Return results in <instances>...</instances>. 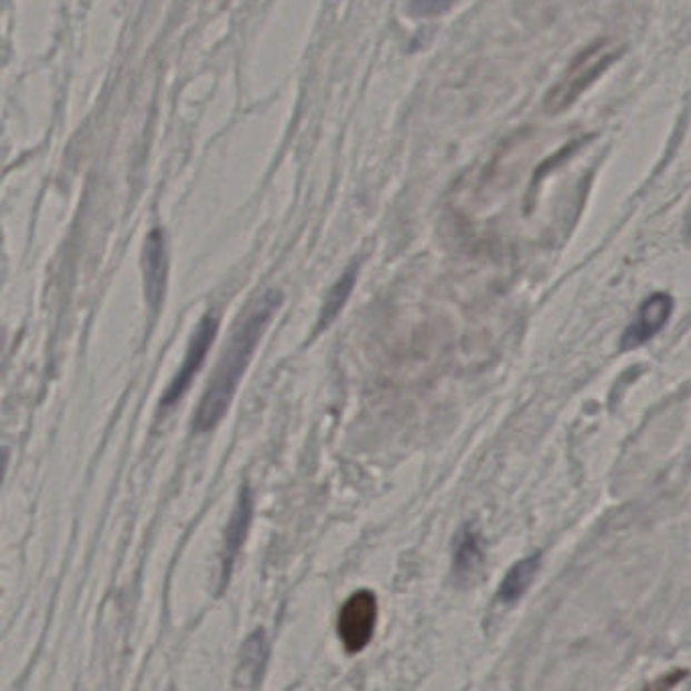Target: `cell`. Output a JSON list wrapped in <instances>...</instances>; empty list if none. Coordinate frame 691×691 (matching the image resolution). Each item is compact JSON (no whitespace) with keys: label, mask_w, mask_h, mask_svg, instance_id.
Wrapping results in <instances>:
<instances>
[{"label":"cell","mask_w":691,"mask_h":691,"mask_svg":"<svg viewBox=\"0 0 691 691\" xmlns=\"http://www.w3.org/2000/svg\"><path fill=\"white\" fill-rule=\"evenodd\" d=\"M165 286H167V248L162 231L155 229L148 236L145 248V293L152 313L159 310L160 303L165 298Z\"/></svg>","instance_id":"6"},{"label":"cell","mask_w":691,"mask_h":691,"mask_svg":"<svg viewBox=\"0 0 691 691\" xmlns=\"http://www.w3.org/2000/svg\"><path fill=\"white\" fill-rule=\"evenodd\" d=\"M217 327H219V320H217L216 315H205L201 318V323L194 330V337H191L189 345H187V353H185L181 367H179L177 375L172 377L169 389L162 396V406H172L189 389L195 374L201 369L207 352H209L211 343L216 339Z\"/></svg>","instance_id":"4"},{"label":"cell","mask_w":691,"mask_h":691,"mask_svg":"<svg viewBox=\"0 0 691 691\" xmlns=\"http://www.w3.org/2000/svg\"><path fill=\"white\" fill-rule=\"evenodd\" d=\"M377 624V599L369 590L352 594L340 606L337 633L345 651L359 653L369 645Z\"/></svg>","instance_id":"3"},{"label":"cell","mask_w":691,"mask_h":691,"mask_svg":"<svg viewBox=\"0 0 691 691\" xmlns=\"http://www.w3.org/2000/svg\"><path fill=\"white\" fill-rule=\"evenodd\" d=\"M456 0H409V9L418 17H436L453 7Z\"/></svg>","instance_id":"12"},{"label":"cell","mask_w":691,"mask_h":691,"mask_svg":"<svg viewBox=\"0 0 691 691\" xmlns=\"http://www.w3.org/2000/svg\"><path fill=\"white\" fill-rule=\"evenodd\" d=\"M623 53L624 46L616 39H599L584 47L572 59L560 81L547 91L544 100L545 112L560 113L567 110Z\"/></svg>","instance_id":"2"},{"label":"cell","mask_w":691,"mask_h":691,"mask_svg":"<svg viewBox=\"0 0 691 691\" xmlns=\"http://www.w3.org/2000/svg\"><path fill=\"white\" fill-rule=\"evenodd\" d=\"M540 555L535 554L532 557H525L522 562H517L515 566L511 567L510 574L503 580L501 590H498V599L503 602L517 601L522 596L525 590L530 589V584L533 582V576L537 572L540 566Z\"/></svg>","instance_id":"9"},{"label":"cell","mask_w":691,"mask_h":691,"mask_svg":"<svg viewBox=\"0 0 691 691\" xmlns=\"http://www.w3.org/2000/svg\"><path fill=\"white\" fill-rule=\"evenodd\" d=\"M353 284H355V270H347V273L340 276V280L330 288L329 296L325 300V306L320 310V317H318V325L320 327H327L333 318L337 317L340 313V308L347 303V298L352 295Z\"/></svg>","instance_id":"10"},{"label":"cell","mask_w":691,"mask_h":691,"mask_svg":"<svg viewBox=\"0 0 691 691\" xmlns=\"http://www.w3.org/2000/svg\"><path fill=\"white\" fill-rule=\"evenodd\" d=\"M685 231H688V236H690L691 239V209L690 214H688V217H685Z\"/></svg>","instance_id":"13"},{"label":"cell","mask_w":691,"mask_h":691,"mask_svg":"<svg viewBox=\"0 0 691 691\" xmlns=\"http://www.w3.org/2000/svg\"><path fill=\"white\" fill-rule=\"evenodd\" d=\"M254 515V498L249 488H241L238 503L231 513V520L227 523L226 542H224V557H221V580L227 582L231 576V567L238 557L241 545L246 542L249 523Z\"/></svg>","instance_id":"7"},{"label":"cell","mask_w":691,"mask_h":691,"mask_svg":"<svg viewBox=\"0 0 691 691\" xmlns=\"http://www.w3.org/2000/svg\"><path fill=\"white\" fill-rule=\"evenodd\" d=\"M283 296L276 290L261 295L254 306L246 313V317L239 320L238 329L234 330L231 340L226 347V353L217 363L216 374L211 377L199 409L195 414V428L199 432H209L216 428L221 418L226 416L229 402L238 389L241 374L246 372L254 349L261 339L264 330L270 325L276 308L280 306Z\"/></svg>","instance_id":"1"},{"label":"cell","mask_w":691,"mask_h":691,"mask_svg":"<svg viewBox=\"0 0 691 691\" xmlns=\"http://www.w3.org/2000/svg\"><path fill=\"white\" fill-rule=\"evenodd\" d=\"M456 566L461 570H468L478 562V547H476L475 537L471 533L463 535V542L456 545Z\"/></svg>","instance_id":"11"},{"label":"cell","mask_w":691,"mask_h":691,"mask_svg":"<svg viewBox=\"0 0 691 691\" xmlns=\"http://www.w3.org/2000/svg\"><path fill=\"white\" fill-rule=\"evenodd\" d=\"M268 658V643L264 631H256L246 639V643L241 646L238 658V668H236V688H256L261 680L264 665Z\"/></svg>","instance_id":"8"},{"label":"cell","mask_w":691,"mask_h":691,"mask_svg":"<svg viewBox=\"0 0 691 691\" xmlns=\"http://www.w3.org/2000/svg\"><path fill=\"white\" fill-rule=\"evenodd\" d=\"M673 313V298L665 293L649 296L643 306L639 308V315L631 323V327L624 330L621 347L623 349H635L649 339H653L659 330L668 325L669 317Z\"/></svg>","instance_id":"5"}]
</instances>
